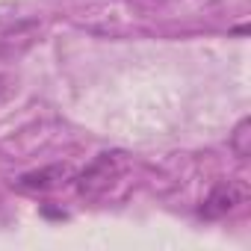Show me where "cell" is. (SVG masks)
I'll use <instances>...</instances> for the list:
<instances>
[{
  "label": "cell",
  "instance_id": "1",
  "mask_svg": "<svg viewBox=\"0 0 251 251\" xmlns=\"http://www.w3.org/2000/svg\"><path fill=\"white\" fill-rule=\"evenodd\" d=\"M124 172V154L106 151L98 154L80 175H77V192L80 195H100L103 189L112 186V180Z\"/></svg>",
  "mask_w": 251,
  "mask_h": 251
},
{
  "label": "cell",
  "instance_id": "2",
  "mask_svg": "<svg viewBox=\"0 0 251 251\" xmlns=\"http://www.w3.org/2000/svg\"><path fill=\"white\" fill-rule=\"evenodd\" d=\"M248 198V186L242 180H219L207 198L201 201V216L204 219H222L227 213H233L239 204H245Z\"/></svg>",
  "mask_w": 251,
  "mask_h": 251
},
{
  "label": "cell",
  "instance_id": "3",
  "mask_svg": "<svg viewBox=\"0 0 251 251\" xmlns=\"http://www.w3.org/2000/svg\"><path fill=\"white\" fill-rule=\"evenodd\" d=\"M68 177H71V169L65 163H53V166L21 175L15 180V189H21V192H48V189H56L59 183H65Z\"/></svg>",
  "mask_w": 251,
  "mask_h": 251
},
{
  "label": "cell",
  "instance_id": "4",
  "mask_svg": "<svg viewBox=\"0 0 251 251\" xmlns=\"http://www.w3.org/2000/svg\"><path fill=\"white\" fill-rule=\"evenodd\" d=\"M230 148H233V154H236L239 160H245V157L251 154V121H248V118H242V121L236 124V130L230 133Z\"/></svg>",
  "mask_w": 251,
  "mask_h": 251
}]
</instances>
